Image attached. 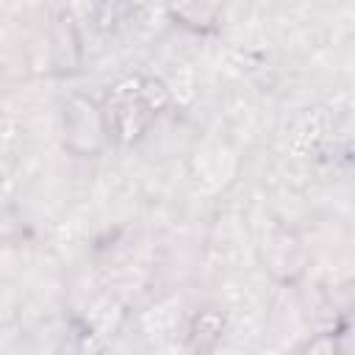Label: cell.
Instances as JSON below:
<instances>
[{
    "label": "cell",
    "mask_w": 355,
    "mask_h": 355,
    "mask_svg": "<svg viewBox=\"0 0 355 355\" xmlns=\"http://www.w3.org/2000/svg\"><path fill=\"white\" fill-rule=\"evenodd\" d=\"M222 330H225L222 313H216V311H200V313L194 316L191 333H189L191 347H194V349H211V347L219 341Z\"/></svg>",
    "instance_id": "cell-4"
},
{
    "label": "cell",
    "mask_w": 355,
    "mask_h": 355,
    "mask_svg": "<svg viewBox=\"0 0 355 355\" xmlns=\"http://www.w3.org/2000/svg\"><path fill=\"white\" fill-rule=\"evenodd\" d=\"M222 6L225 0H166L172 19H178L183 28L197 33H205L216 25Z\"/></svg>",
    "instance_id": "cell-3"
},
{
    "label": "cell",
    "mask_w": 355,
    "mask_h": 355,
    "mask_svg": "<svg viewBox=\"0 0 355 355\" xmlns=\"http://www.w3.org/2000/svg\"><path fill=\"white\" fill-rule=\"evenodd\" d=\"M100 105H103L108 136L122 144H133L147 133L155 116L169 105V92L158 78L128 75L108 89Z\"/></svg>",
    "instance_id": "cell-1"
},
{
    "label": "cell",
    "mask_w": 355,
    "mask_h": 355,
    "mask_svg": "<svg viewBox=\"0 0 355 355\" xmlns=\"http://www.w3.org/2000/svg\"><path fill=\"white\" fill-rule=\"evenodd\" d=\"M64 141L75 155H97L105 147V141H111L103 105L83 94L69 97L64 108Z\"/></svg>",
    "instance_id": "cell-2"
}]
</instances>
